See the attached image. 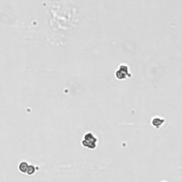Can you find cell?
I'll use <instances>...</instances> for the list:
<instances>
[{
  "label": "cell",
  "instance_id": "6da1fadb",
  "mask_svg": "<svg viewBox=\"0 0 182 182\" xmlns=\"http://www.w3.org/2000/svg\"><path fill=\"white\" fill-rule=\"evenodd\" d=\"M96 142L97 139H95L92 134L89 133L85 136V140L82 142V144L85 147H88L90 149H95V147H96Z\"/></svg>",
  "mask_w": 182,
  "mask_h": 182
},
{
  "label": "cell",
  "instance_id": "7a4b0ae2",
  "mask_svg": "<svg viewBox=\"0 0 182 182\" xmlns=\"http://www.w3.org/2000/svg\"><path fill=\"white\" fill-rule=\"evenodd\" d=\"M130 76L131 75L128 71V68L125 65H121L119 67V70L116 72V77L119 80H125Z\"/></svg>",
  "mask_w": 182,
  "mask_h": 182
},
{
  "label": "cell",
  "instance_id": "3957f363",
  "mask_svg": "<svg viewBox=\"0 0 182 182\" xmlns=\"http://www.w3.org/2000/svg\"><path fill=\"white\" fill-rule=\"evenodd\" d=\"M28 167V165L26 162H21L19 166V169L20 170L21 172H23V173H26V171H27V169Z\"/></svg>",
  "mask_w": 182,
  "mask_h": 182
},
{
  "label": "cell",
  "instance_id": "277c9868",
  "mask_svg": "<svg viewBox=\"0 0 182 182\" xmlns=\"http://www.w3.org/2000/svg\"><path fill=\"white\" fill-rule=\"evenodd\" d=\"M35 172V167L33 165H30L28 166L27 171H26V174L28 175H32L33 173Z\"/></svg>",
  "mask_w": 182,
  "mask_h": 182
},
{
  "label": "cell",
  "instance_id": "5b68a950",
  "mask_svg": "<svg viewBox=\"0 0 182 182\" xmlns=\"http://www.w3.org/2000/svg\"><path fill=\"white\" fill-rule=\"evenodd\" d=\"M155 121H157L156 122V123H152L153 125H154V126H156V125H158V127H159V126H161V125L162 124V122H163V119H159V118H155V119H154Z\"/></svg>",
  "mask_w": 182,
  "mask_h": 182
}]
</instances>
